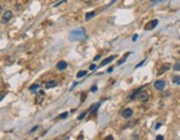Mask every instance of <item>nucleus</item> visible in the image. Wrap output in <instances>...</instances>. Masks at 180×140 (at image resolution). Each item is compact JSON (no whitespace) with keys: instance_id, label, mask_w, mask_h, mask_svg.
<instances>
[{"instance_id":"30","label":"nucleus","mask_w":180,"mask_h":140,"mask_svg":"<svg viewBox=\"0 0 180 140\" xmlns=\"http://www.w3.org/2000/svg\"><path fill=\"white\" fill-rule=\"evenodd\" d=\"M99 58H100V56H97V57L95 58V61H96V60H98V59H99Z\"/></svg>"},{"instance_id":"14","label":"nucleus","mask_w":180,"mask_h":140,"mask_svg":"<svg viewBox=\"0 0 180 140\" xmlns=\"http://www.w3.org/2000/svg\"><path fill=\"white\" fill-rule=\"evenodd\" d=\"M86 75H87V71H86V70H80V71L77 73V78H81V77H85Z\"/></svg>"},{"instance_id":"29","label":"nucleus","mask_w":180,"mask_h":140,"mask_svg":"<svg viewBox=\"0 0 180 140\" xmlns=\"http://www.w3.org/2000/svg\"><path fill=\"white\" fill-rule=\"evenodd\" d=\"M160 127H161V123H157V125H156V127H155V128H156V129H159Z\"/></svg>"},{"instance_id":"5","label":"nucleus","mask_w":180,"mask_h":140,"mask_svg":"<svg viewBox=\"0 0 180 140\" xmlns=\"http://www.w3.org/2000/svg\"><path fill=\"white\" fill-rule=\"evenodd\" d=\"M132 113H133L132 109H131V108H126V109H123L121 111V116L123 118H126V119H129V118L132 116Z\"/></svg>"},{"instance_id":"4","label":"nucleus","mask_w":180,"mask_h":140,"mask_svg":"<svg viewBox=\"0 0 180 140\" xmlns=\"http://www.w3.org/2000/svg\"><path fill=\"white\" fill-rule=\"evenodd\" d=\"M12 18V12L10 11V10H7V11L3 13V16L1 18V22L2 24H6V22H8V21Z\"/></svg>"},{"instance_id":"20","label":"nucleus","mask_w":180,"mask_h":140,"mask_svg":"<svg viewBox=\"0 0 180 140\" xmlns=\"http://www.w3.org/2000/svg\"><path fill=\"white\" fill-rule=\"evenodd\" d=\"M89 68H90V70H95L97 67H96V65H95V64H92V65H90V67H89Z\"/></svg>"},{"instance_id":"15","label":"nucleus","mask_w":180,"mask_h":140,"mask_svg":"<svg viewBox=\"0 0 180 140\" xmlns=\"http://www.w3.org/2000/svg\"><path fill=\"white\" fill-rule=\"evenodd\" d=\"M174 70L175 71H180V60L174 65Z\"/></svg>"},{"instance_id":"18","label":"nucleus","mask_w":180,"mask_h":140,"mask_svg":"<svg viewBox=\"0 0 180 140\" xmlns=\"http://www.w3.org/2000/svg\"><path fill=\"white\" fill-rule=\"evenodd\" d=\"M67 117H68V112H63V113H61V115L59 116L60 119H66Z\"/></svg>"},{"instance_id":"6","label":"nucleus","mask_w":180,"mask_h":140,"mask_svg":"<svg viewBox=\"0 0 180 140\" xmlns=\"http://www.w3.org/2000/svg\"><path fill=\"white\" fill-rule=\"evenodd\" d=\"M153 86H155V88L157 90H162L164 88V86H166V82H164L163 80H157Z\"/></svg>"},{"instance_id":"13","label":"nucleus","mask_w":180,"mask_h":140,"mask_svg":"<svg viewBox=\"0 0 180 140\" xmlns=\"http://www.w3.org/2000/svg\"><path fill=\"white\" fill-rule=\"evenodd\" d=\"M172 82H174L175 84H180V76L172 77Z\"/></svg>"},{"instance_id":"23","label":"nucleus","mask_w":180,"mask_h":140,"mask_svg":"<svg viewBox=\"0 0 180 140\" xmlns=\"http://www.w3.org/2000/svg\"><path fill=\"white\" fill-rule=\"evenodd\" d=\"M156 139H157V140H163V137L159 135V136H157V137H156Z\"/></svg>"},{"instance_id":"12","label":"nucleus","mask_w":180,"mask_h":140,"mask_svg":"<svg viewBox=\"0 0 180 140\" xmlns=\"http://www.w3.org/2000/svg\"><path fill=\"white\" fill-rule=\"evenodd\" d=\"M130 53H131V52H127V53L125 55V57H123L122 59H120V60L118 61V65H119V66H121V65L123 64V62H125V61H126V59H127V58H128V56H129V55H130Z\"/></svg>"},{"instance_id":"28","label":"nucleus","mask_w":180,"mask_h":140,"mask_svg":"<svg viewBox=\"0 0 180 140\" xmlns=\"http://www.w3.org/2000/svg\"><path fill=\"white\" fill-rule=\"evenodd\" d=\"M37 129H38V126H36L35 128H32V129H31V130H30V132H32V131H36V130H37Z\"/></svg>"},{"instance_id":"9","label":"nucleus","mask_w":180,"mask_h":140,"mask_svg":"<svg viewBox=\"0 0 180 140\" xmlns=\"http://www.w3.org/2000/svg\"><path fill=\"white\" fill-rule=\"evenodd\" d=\"M67 67H68V64L63 60L59 61L57 64V69H59V70H65V69H67Z\"/></svg>"},{"instance_id":"11","label":"nucleus","mask_w":180,"mask_h":140,"mask_svg":"<svg viewBox=\"0 0 180 140\" xmlns=\"http://www.w3.org/2000/svg\"><path fill=\"white\" fill-rule=\"evenodd\" d=\"M96 16V11H92V12H88V13H86V16H85V19L86 21H89L91 18H93Z\"/></svg>"},{"instance_id":"27","label":"nucleus","mask_w":180,"mask_h":140,"mask_svg":"<svg viewBox=\"0 0 180 140\" xmlns=\"http://www.w3.org/2000/svg\"><path fill=\"white\" fill-rule=\"evenodd\" d=\"M111 71H114V67H109V68H108V72H111Z\"/></svg>"},{"instance_id":"25","label":"nucleus","mask_w":180,"mask_h":140,"mask_svg":"<svg viewBox=\"0 0 180 140\" xmlns=\"http://www.w3.org/2000/svg\"><path fill=\"white\" fill-rule=\"evenodd\" d=\"M137 38H138V35L136 34V35H133V37H132V40H133V41H136Z\"/></svg>"},{"instance_id":"17","label":"nucleus","mask_w":180,"mask_h":140,"mask_svg":"<svg viewBox=\"0 0 180 140\" xmlns=\"http://www.w3.org/2000/svg\"><path fill=\"white\" fill-rule=\"evenodd\" d=\"M87 113H88L87 111H85V112H82V113H81V115H80L79 117H78V119H79V120H82V119H84V118H85L86 116H87Z\"/></svg>"},{"instance_id":"7","label":"nucleus","mask_w":180,"mask_h":140,"mask_svg":"<svg viewBox=\"0 0 180 140\" xmlns=\"http://www.w3.org/2000/svg\"><path fill=\"white\" fill-rule=\"evenodd\" d=\"M169 69H170V65H169V64H164V65H162V67H161V68L158 70V75H159V76L162 75L163 72L168 71Z\"/></svg>"},{"instance_id":"24","label":"nucleus","mask_w":180,"mask_h":140,"mask_svg":"<svg viewBox=\"0 0 180 140\" xmlns=\"http://www.w3.org/2000/svg\"><path fill=\"white\" fill-rule=\"evenodd\" d=\"M62 2H66V0H62V1H59L58 3H56V5H55V7H58L59 5H61V3H62Z\"/></svg>"},{"instance_id":"21","label":"nucleus","mask_w":180,"mask_h":140,"mask_svg":"<svg viewBox=\"0 0 180 140\" xmlns=\"http://www.w3.org/2000/svg\"><path fill=\"white\" fill-rule=\"evenodd\" d=\"M152 3H157V2H161V1H164V0H150Z\"/></svg>"},{"instance_id":"19","label":"nucleus","mask_w":180,"mask_h":140,"mask_svg":"<svg viewBox=\"0 0 180 140\" xmlns=\"http://www.w3.org/2000/svg\"><path fill=\"white\" fill-rule=\"evenodd\" d=\"M97 90H98V87H97V86H92L91 87V91H92V92H96Z\"/></svg>"},{"instance_id":"16","label":"nucleus","mask_w":180,"mask_h":140,"mask_svg":"<svg viewBox=\"0 0 180 140\" xmlns=\"http://www.w3.org/2000/svg\"><path fill=\"white\" fill-rule=\"evenodd\" d=\"M38 88H39L38 84H32V86H30V87H29V90L31 91V92H36L35 90H37Z\"/></svg>"},{"instance_id":"26","label":"nucleus","mask_w":180,"mask_h":140,"mask_svg":"<svg viewBox=\"0 0 180 140\" xmlns=\"http://www.w3.org/2000/svg\"><path fill=\"white\" fill-rule=\"evenodd\" d=\"M106 140H114V137H112V136H108L106 138Z\"/></svg>"},{"instance_id":"2","label":"nucleus","mask_w":180,"mask_h":140,"mask_svg":"<svg viewBox=\"0 0 180 140\" xmlns=\"http://www.w3.org/2000/svg\"><path fill=\"white\" fill-rule=\"evenodd\" d=\"M137 99H138V100H140V101H142V102H146V101L149 100V95H148L147 91L142 90V91H140V92L137 95Z\"/></svg>"},{"instance_id":"10","label":"nucleus","mask_w":180,"mask_h":140,"mask_svg":"<svg viewBox=\"0 0 180 140\" xmlns=\"http://www.w3.org/2000/svg\"><path fill=\"white\" fill-rule=\"evenodd\" d=\"M58 86V81L57 80H51V81H48L46 83V88H55Z\"/></svg>"},{"instance_id":"8","label":"nucleus","mask_w":180,"mask_h":140,"mask_svg":"<svg viewBox=\"0 0 180 140\" xmlns=\"http://www.w3.org/2000/svg\"><path fill=\"white\" fill-rule=\"evenodd\" d=\"M118 56L117 55H114V56H111V57H109V58H107V59H104V60L101 62V65H100V67H103V66H106L107 64H109V62H111L112 60H115L116 58H117Z\"/></svg>"},{"instance_id":"1","label":"nucleus","mask_w":180,"mask_h":140,"mask_svg":"<svg viewBox=\"0 0 180 140\" xmlns=\"http://www.w3.org/2000/svg\"><path fill=\"white\" fill-rule=\"evenodd\" d=\"M87 38V35L84 30V28H77L72 30L69 35V39L71 41H79V40H84Z\"/></svg>"},{"instance_id":"3","label":"nucleus","mask_w":180,"mask_h":140,"mask_svg":"<svg viewBox=\"0 0 180 140\" xmlns=\"http://www.w3.org/2000/svg\"><path fill=\"white\" fill-rule=\"evenodd\" d=\"M158 22H159V21L157 20V19H153L151 21H149V22L145 26V29H146V30H152V29H155L157 27Z\"/></svg>"},{"instance_id":"22","label":"nucleus","mask_w":180,"mask_h":140,"mask_svg":"<svg viewBox=\"0 0 180 140\" xmlns=\"http://www.w3.org/2000/svg\"><path fill=\"white\" fill-rule=\"evenodd\" d=\"M145 61H146V60H142V61L140 62V64H138V65L136 66V68H139V67H140V66H142V65H144V62H145Z\"/></svg>"}]
</instances>
